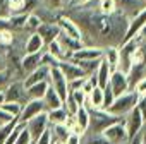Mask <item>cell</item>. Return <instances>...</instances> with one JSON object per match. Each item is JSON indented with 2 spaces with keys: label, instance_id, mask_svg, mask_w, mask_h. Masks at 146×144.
Segmentation results:
<instances>
[{
  "label": "cell",
  "instance_id": "1",
  "mask_svg": "<svg viewBox=\"0 0 146 144\" xmlns=\"http://www.w3.org/2000/svg\"><path fill=\"white\" fill-rule=\"evenodd\" d=\"M69 17L81 28L83 34L86 33L107 46H120L129 24L127 17L120 12L107 16L98 11H86L83 7H79L78 14H72Z\"/></svg>",
  "mask_w": 146,
  "mask_h": 144
},
{
  "label": "cell",
  "instance_id": "2",
  "mask_svg": "<svg viewBox=\"0 0 146 144\" xmlns=\"http://www.w3.org/2000/svg\"><path fill=\"white\" fill-rule=\"evenodd\" d=\"M88 110H90V129L93 130V134H102L107 127L122 120L120 117H115L102 108H88Z\"/></svg>",
  "mask_w": 146,
  "mask_h": 144
},
{
  "label": "cell",
  "instance_id": "3",
  "mask_svg": "<svg viewBox=\"0 0 146 144\" xmlns=\"http://www.w3.org/2000/svg\"><path fill=\"white\" fill-rule=\"evenodd\" d=\"M137 100H139L137 93H134V91H127V93L117 96V98L113 100V103L107 108V112H110V113L115 115V117L124 118V115H127V113L137 105Z\"/></svg>",
  "mask_w": 146,
  "mask_h": 144
},
{
  "label": "cell",
  "instance_id": "4",
  "mask_svg": "<svg viewBox=\"0 0 146 144\" xmlns=\"http://www.w3.org/2000/svg\"><path fill=\"white\" fill-rule=\"evenodd\" d=\"M102 135L110 142V144H127L129 142V134H127V129H125V124H124V118L120 122H115L112 124L110 127H107Z\"/></svg>",
  "mask_w": 146,
  "mask_h": 144
},
{
  "label": "cell",
  "instance_id": "5",
  "mask_svg": "<svg viewBox=\"0 0 146 144\" xmlns=\"http://www.w3.org/2000/svg\"><path fill=\"white\" fill-rule=\"evenodd\" d=\"M48 84L50 88L62 98V101L67 98L69 94V84H67V79L62 72L58 70V67H50V77H48Z\"/></svg>",
  "mask_w": 146,
  "mask_h": 144
},
{
  "label": "cell",
  "instance_id": "6",
  "mask_svg": "<svg viewBox=\"0 0 146 144\" xmlns=\"http://www.w3.org/2000/svg\"><path fill=\"white\" fill-rule=\"evenodd\" d=\"M124 124H125V129H127V134H129V139L141 134L143 127H144V118L139 112L137 106H134L127 115H124Z\"/></svg>",
  "mask_w": 146,
  "mask_h": 144
},
{
  "label": "cell",
  "instance_id": "7",
  "mask_svg": "<svg viewBox=\"0 0 146 144\" xmlns=\"http://www.w3.org/2000/svg\"><path fill=\"white\" fill-rule=\"evenodd\" d=\"M26 129H28V132H29V135H31V139L33 141H36L45 130H48L50 129V122H48V115H46V112H43V113H40V115H36V117H33V118H29L26 124Z\"/></svg>",
  "mask_w": 146,
  "mask_h": 144
},
{
  "label": "cell",
  "instance_id": "8",
  "mask_svg": "<svg viewBox=\"0 0 146 144\" xmlns=\"http://www.w3.org/2000/svg\"><path fill=\"white\" fill-rule=\"evenodd\" d=\"M4 94H5V101H16V103H21L24 105L29 98L26 94V86L23 81H12L5 86L4 89Z\"/></svg>",
  "mask_w": 146,
  "mask_h": 144
},
{
  "label": "cell",
  "instance_id": "9",
  "mask_svg": "<svg viewBox=\"0 0 146 144\" xmlns=\"http://www.w3.org/2000/svg\"><path fill=\"white\" fill-rule=\"evenodd\" d=\"M55 24L58 26V29H60L62 34L83 41V31H81V28H79L74 21H72L69 16H58L57 21H55Z\"/></svg>",
  "mask_w": 146,
  "mask_h": 144
},
{
  "label": "cell",
  "instance_id": "10",
  "mask_svg": "<svg viewBox=\"0 0 146 144\" xmlns=\"http://www.w3.org/2000/svg\"><path fill=\"white\" fill-rule=\"evenodd\" d=\"M55 67H58V70L65 76L67 83H69V81H74V79H81V77H88V76L84 74V70H83L78 63H74L72 60H69V58H67V60H57Z\"/></svg>",
  "mask_w": 146,
  "mask_h": 144
},
{
  "label": "cell",
  "instance_id": "11",
  "mask_svg": "<svg viewBox=\"0 0 146 144\" xmlns=\"http://www.w3.org/2000/svg\"><path fill=\"white\" fill-rule=\"evenodd\" d=\"M108 86H110V89H112V93H113V96L117 98V96H120V94H124V93H127L129 91V81H127V74L125 72H122V70H113L112 74H110V81H108Z\"/></svg>",
  "mask_w": 146,
  "mask_h": 144
},
{
  "label": "cell",
  "instance_id": "12",
  "mask_svg": "<svg viewBox=\"0 0 146 144\" xmlns=\"http://www.w3.org/2000/svg\"><path fill=\"white\" fill-rule=\"evenodd\" d=\"M43 112H46L43 100H28L23 105V112L19 115V122L21 124H26L29 118H33V117H36V115H40Z\"/></svg>",
  "mask_w": 146,
  "mask_h": 144
},
{
  "label": "cell",
  "instance_id": "13",
  "mask_svg": "<svg viewBox=\"0 0 146 144\" xmlns=\"http://www.w3.org/2000/svg\"><path fill=\"white\" fill-rule=\"evenodd\" d=\"M144 24H146V7H144V9H141L136 16H132V19H131V21H129V24H127V31H125V36H124V40H122V43H120V45H124V43L131 41V40L139 33V29H141Z\"/></svg>",
  "mask_w": 146,
  "mask_h": 144
},
{
  "label": "cell",
  "instance_id": "14",
  "mask_svg": "<svg viewBox=\"0 0 146 144\" xmlns=\"http://www.w3.org/2000/svg\"><path fill=\"white\" fill-rule=\"evenodd\" d=\"M103 57V48L100 46H83L81 50L74 52L69 60L72 62H81V60H100Z\"/></svg>",
  "mask_w": 146,
  "mask_h": 144
},
{
  "label": "cell",
  "instance_id": "15",
  "mask_svg": "<svg viewBox=\"0 0 146 144\" xmlns=\"http://www.w3.org/2000/svg\"><path fill=\"white\" fill-rule=\"evenodd\" d=\"M115 5H117V11H120V14H124L127 17V14H137L141 9L146 7V0H113Z\"/></svg>",
  "mask_w": 146,
  "mask_h": 144
},
{
  "label": "cell",
  "instance_id": "16",
  "mask_svg": "<svg viewBox=\"0 0 146 144\" xmlns=\"http://www.w3.org/2000/svg\"><path fill=\"white\" fill-rule=\"evenodd\" d=\"M36 33L41 36L43 43L48 46L52 41H55V40L58 38L60 29H58V26H57L55 22H41V24H40V28L36 29Z\"/></svg>",
  "mask_w": 146,
  "mask_h": 144
},
{
  "label": "cell",
  "instance_id": "17",
  "mask_svg": "<svg viewBox=\"0 0 146 144\" xmlns=\"http://www.w3.org/2000/svg\"><path fill=\"white\" fill-rule=\"evenodd\" d=\"M48 77H50V67L41 63L40 67H36L35 70L29 72L23 83H24V86L28 88V86H31V84H36V83H43V81L48 83Z\"/></svg>",
  "mask_w": 146,
  "mask_h": 144
},
{
  "label": "cell",
  "instance_id": "18",
  "mask_svg": "<svg viewBox=\"0 0 146 144\" xmlns=\"http://www.w3.org/2000/svg\"><path fill=\"white\" fill-rule=\"evenodd\" d=\"M72 117H74V124H76L79 135H83L86 130H90V110H88V106H79Z\"/></svg>",
  "mask_w": 146,
  "mask_h": 144
},
{
  "label": "cell",
  "instance_id": "19",
  "mask_svg": "<svg viewBox=\"0 0 146 144\" xmlns=\"http://www.w3.org/2000/svg\"><path fill=\"white\" fill-rule=\"evenodd\" d=\"M110 74H112V70L108 69V63L102 58L100 60V65H98V69H96V72H95V77H96V84H98V88H105L107 84H108V81H110Z\"/></svg>",
  "mask_w": 146,
  "mask_h": 144
},
{
  "label": "cell",
  "instance_id": "20",
  "mask_svg": "<svg viewBox=\"0 0 146 144\" xmlns=\"http://www.w3.org/2000/svg\"><path fill=\"white\" fill-rule=\"evenodd\" d=\"M43 50H45V43H43L41 36H40L38 33L29 34V38L26 40V45H24L26 55H29V53H38V52H43Z\"/></svg>",
  "mask_w": 146,
  "mask_h": 144
},
{
  "label": "cell",
  "instance_id": "21",
  "mask_svg": "<svg viewBox=\"0 0 146 144\" xmlns=\"http://www.w3.org/2000/svg\"><path fill=\"white\" fill-rule=\"evenodd\" d=\"M102 58L108 63V69L112 72L117 70L119 69V60H120V57H119V46H107V48H103V57Z\"/></svg>",
  "mask_w": 146,
  "mask_h": 144
},
{
  "label": "cell",
  "instance_id": "22",
  "mask_svg": "<svg viewBox=\"0 0 146 144\" xmlns=\"http://www.w3.org/2000/svg\"><path fill=\"white\" fill-rule=\"evenodd\" d=\"M48 88H50V84L46 81L36 83V84H31V86L26 88V94H28L29 100H43V96H45V93H46Z\"/></svg>",
  "mask_w": 146,
  "mask_h": 144
},
{
  "label": "cell",
  "instance_id": "23",
  "mask_svg": "<svg viewBox=\"0 0 146 144\" xmlns=\"http://www.w3.org/2000/svg\"><path fill=\"white\" fill-rule=\"evenodd\" d=\"M43 103H45L46 112H48V110H55V108L64 106L62 98H60V96L52 89V88H48V89H46V93H45V96H43Z\"/></svg>",
  "mask_w": 146,
  "mask_h": 144
},
{
  "label": "cell",
  "instance_id": "24",
  "mask_svg": "<svg viewBox=\"0 0 146 144\" xmlns=\"http://www.w3.org/2000/svg\"><path fill=\"white\" fill-rule=\"evenodd\" d=\"M43 52H45V50H43ZM43 52L24 55V58H23V62H21L23 69H24L26 72H31V70H35L36 67H40V65H41V57H43Z\"/></svg>",
  "mask_w": 146,
  "mask_h": 144
},
{
  "label": "cell",
  "instance_id": "25",
  "mask_svg": "<svg viewBox=\"0 0 146 144\" xmlns=\"http://www.w3.org/2000/svg\"><path fill=\"white\" fill-rule=\"evenodd\" d=\"M46 115H48L50 125H60V124H65V120L69 117V112L64 106H60V108H55V110H48Z\"/></svg>",
  "mask_w": 146,
  "mask_h": 144
},
{
  "label": "cell",
  "instance_id": "26",
  "mask_svg": "<svg viewBox=\"0 0 146 144\" xmlns=\"http://www.w3.org/2000/svg\"><path fill=\"white\" fill-rule=\"evenodd\" d=\"M102 105H103V89L96 86V88L88 94L86 106H88V108H102Z\"/></svg>",
  "mask_w": 146,
  "mask_h": 144
},
{
  "label": "cell",
  "instance_id": "27",
  "mask_svg": "<svg viewBox=\"0 0 146 144\" xmlns=\"http://www.w3.org/2000/svg\"><path fill=\"white\" fill-rule=\"evenodd\" d=\"M46 52L55 58V60H67L69 58V53L64 50V46L58 43V40H55V41H52L50 45H48V48H46Z\"/></svg>",
  "mask_w": 146,
  "mask_h": 144
},
{
  "label": "cell",
  "instance_id": "28",
  "mask_svg": "<svg viewBox=\"0 0 146 144\" xmlns=\"http://www.w3.org/2000/svg\"><path fill=\"white\" fill-rule=\"evenodd\" d=\"M0 108H2L4 112H7L9 115L16 117V118H19V115L23 112V105L21 103H16V101H4L2 105H0Z\"/></svg>",
  "mask_w": 146,
  "mask_h": 144
},
{
  "label": "cell",
  "instance_id": "29",
  "mask_svg": "<svg viewBox=\"0 0 146 144\" xmlns=\"http://www.w3.org/2000/svg\"><path fill=\"white\" fill-rule=\"evenodd\" d=\"M96 11L102 12V14H107V16H112V14L119 12L113 0H98V9Z\"/></svg>",
  "mask_w": 146,
  "mask_h": 144
},
{
  "label": "cell",
  "instance_id": "30",
  "mask_svg": "<svg viewBox=\"0 0 146 144\" xmlns=\"http://www.w3.org/2000/svg\"><path fill=\"white\" fill-rule=\"evenodd\" d=\"M52 137L53 139H58V141H64L65 142V139L70 135V130L64 125V124H60V125H52Z\"/></svg>",
  "mask_w": 146,
  "mask_h": 144
},
{
  "label": "cell",
  "instance_id": "31",
  "mask_svg": "<svg viewBox=\"0 0 146 144\" xmlns=\"http://www.w3.org/2000/svg\"><path fill=\"white\" fill-rule=\"evenodd\" d=\"M17 118L16 120H12V122H9V124H5V125H0V144H5V141H7V137L11 135V132L14 130V127L17 125Z\"/></svg>",
  "mask_w": 146,
  "mask_h": 144
},
{
  "label": "cell",
  "instance_id": "32",
  "mask_svg": "<svg viewBox=\"0 0 146 144\" xmlns=\"http://www.w3.org/2000/svg\"><path fill=\"white\" fill-rule=\"evenodd\" d=\"M41 22H43V19H41L36 12H31V14H28V17H26V28H29L33 33H36V29L40 28Z\"/></svg>",
  "mask_w": 146,
  "mask_h": 144
},
{
  "label": "cell",
  "instance_id": "33",
  "mask_svg": "<svg viewBox=\"0 0 146 144\" xmlns=\"http://www.w3.org/2000/svg\"><path fill=\"white\" fill-rule=\"evenodd\" d=\"M69 93H70L72 100H74V103H76L78 106H86V100H88V96L84 94L83 89H74V91H69Z\"/></svg>",
  "mask_w": 146,
  "mask_h": 144
},
{
  "label": "cell",
  "instance_id": "34",
  "mask_svg": "<svg viewBox=\"0 0 146 144\" xmlns=\"http://www.w3.org/2000/svg\"><path fill=\"white\" fill-rule=\"evenodd\" d=\"M113 100H115V96H113V93H112L110 86L107 84V86L103 88V105H102V110H107V108L113 103Z\"/></svg>",
  "mask_w": 146,
  "mask_h": 144
},
{
  "label": "cell",
  "instance_id": "35",
  "mask_svg": "<svg viewBox=\"0 0 146 144\" xmlns=\"http://www.w3.org/2000/svg\"><path fill=\"white\" fill-rule=\"evenodd\" d=\"M31 142H33V139H31V135H29V132H28V129H26V125H24V127L21 129L17 139L14 141V144H31Z\"/></svg>",
  "mask_w": 146,
  "mask_h": 144
},
{
  "label": "cell",
  "instance_id": "36",
  "mask_svg": "<svg viewBox=\"0 0 146 144\" xmlns=\"http://www.w3.org/2000/svg\"><path fill=\"white\" fill-rule=\"evenodd\" d=\"M40 4H41V0H24V4H23V14L35 12V9H38Z\"/></svg>",
  "mask_w": 146,
  "mask_h": 144
},
{
  "label": "cell",
  "instance_id": "37",
  "mask_svg": "<svg viewBox=\"0 0 146 144\" xmlns=\"http://www.w3.org/2000/svg\"><path fill=\"white\" fill-rule=\"evenodd\" d=\"M132 91H134V93H137V96H143V94H146V76H144V77H141V79H139V81L134 84Z\"/></svg>",
  "mask_w": 146,
  "mask_h": 144
},
{
  "label": "cell",
  "instance_id": "38",
  "mask_svg": "<svg viewBox=\"0 0 146 144\" xmlns=\"http://www.w3.org/2000/svg\"><path fill=\"white\" fill-rule=\"evenodd\" d=\"M12 40H14L12 31H9V29H2V31H0V45H11Z\"/></svg>",
  "mask_w": 146,
  "mask_h": 144
},
{
  "label": "cell",
  "instance_id": "39",
  "mask_svg": "<svg viewBox=\"0 0 146 144\" xmlns=\"http://www.w3.org/2000/svg\"><path fill=\"white\" fill-rule=\"evenodd\" d=\"M86 144H110L102 134H91L88 139H86Z\"/></svg>",
  "mask_w": 146,
  "mask_h": 144
},
{
  "label": "cell",
  "instance_id": "40",
  "mask_svg": "<svg viewBox=\"0 0 146 144\" xmlns=\"http://www.w3.org/2000/svg\"><path fill=\"white\" fill-rule=\"evenodd\" d=\"M35 144H52V130L48 129V130H45L36 141H33Z\"/></svg>",
  "mask_w": 146,
  "mask_h": 144
},
{
  "label": "cell",
  "instance_id": "41",
  "mask_svg": "<svg viewBox=\"0 0 146 144\" xmlns=\"http://www.w3.org/2000/svg\"><path fill=\"white\" fill-rule=\"evenodd\" d=\"M134 40L137 41V45H139L141 48H144V46H146V24L139 29V33L134 36Z\"/></svg>",
  "mask_w": 146,
  "mask_h": 144
},
{
  "label": "cell",
  "instance_id": "42",
  "mask_svg": "<svg viewBox=\"0 0 146 144\" xmlns=\"http://www.w3.org/2000/svg\"><path fill=\"white\" fill-rule=\"evenodd\" d=\"M11 83V72L9 70H0V91L5 89V86Z\"/></svg>",
  "mask_w": 146,
  "mask_h": 144
},
{
  "label": "cell",
  "instance_id": "43",
  "mask_svg": "<svg viewBox=\"0 0 146 144\" xmlns=\"http://www.w3.org/2000/svg\"><path fill=\"white\" fill-rule=\"evenodd\" d=\"M93 0H67V7L69 9H76V7H84L88 4H91Z\"/></svg>",
  "mask_w": 146,
  "mask_h": 144
},
{
  "label": "cell",
  "instance_id": "44",
  "mask_svg": "<svg viewBox=\"0 0 146 144\" xmlns=\"http://www.w3.org/2000/svg\"><path fill=\"white\" fill-rule=\"evenodd\" d=\"M84 81H86V77H81V79H74V81H69V83H67V84H69V91L81 89V88H83V84H84Z\"/></svg>",
  "mask_w": 146,
  "mask_h": 144
},
{
  "label": "cell",
  "instance_id": "45",
  "mask_svg": "<svg viewBox=\"0 0 146 144\" xmlns=\"http://www.w3.org/2000/svg\"><path fill=\"white\" fill-rule=\"evenodd\" d=\"M137 108H139V112H141V115H143V118L146 120V94H143V96H139V100H137V105H136Z\"/></svg>",
  "mask_w": 146,
  "mask_h": 144
},
{
  "label": "cell",
  "instance_id": "46",
  "mask_svg": "<svg viewBox=\"0 0 146 144\" xmlns=\"http://www.w3.org/2000/svg\"><path fill=\"white\" fill-rule=\"evenodd\" d=\"M12 120H16V117L9 115L7 112H4L2 108H0V125H5V124H9V122H12ZM17 120H19V118H17Z\"/></svg>",
  "mask_w": 146,
  "mask_h": 144
},
{
  "label": "cell",
  "instance_id": "47",
  "mask_svg": "<svg viewBox=\"0 0 146 144\" xmlns=\"http://www.w3.org/2000/svg\"><path fill=\"white\" fill-rule=\"evenodd\" d=\"M65 144H81V135H79V134H74V132H70V135L65 139Z\"/></svg>",
  "mask_w": 146,
  "mask_h": 144
},
{
  "label": "cell",
  "instance_id": "48",
  "mask_svg": "<svg viewBox=\"0 0 146 144\" xmlns=\"http://www.w3.org/2000/svg\"><path fill=\"white\" fill-rule=\"evenodd\" d=\"M43 2L48 5V9H60L62 7V4H64V0H43Z\"/></svg>",
  "mask_w": 146,
  "mask_h": 144
},
{
  "label": "cell",
  "instance_id": "49",
  "mask_svg": "<svg viewBox=\"0 0 146 144\" xmlns=\"http://www.w3.org/2000/svg\"><path fill=\"white\" fill-rule=\"evenodd\" d=\"M127 144H143V141H141V134H137V135H134V137H131Z\"/></svg>",
  "mask_w": 146,
  "mask_h": 144
},
{
  "label": "cell",
  "instance_id": "50",
  "mask_svg": "<svg viewBox=\"0 0 146 144\" xmlns=\"http://www.w3.org/2000/svg\"><path fill=\"white\" fill-rule=\"evenodd\" d=\"M4 101H5V94H4V89H2L0 91V105H2Z\"/></svg>",
  "mask_w": 146,
  "mask_h": 144
},
{
  "label": "cell",
  "instance_id": "51",
  "mask_svg": "<svg viewBox=\"0 0 146 144\" xmlns=\"http://www.w3.org/2000/svg\"><path fill=\"white\" fill-rule=\"evenodd\" d=\"M52 144H65V142H64V141H58V139H53V137H52Z\"/></svg>",
  "mask_w": 146,
  "mask_h": 144
},
{
  "label": "cell",
  "instance_id": "52",
  "mask_svg": "<svg viewBox=\"0 0 146 144\" xmlns=\"http://www.w3.org/2000/svg\"><path fill=\"white\" fill-rule=\"evenodd\" d=\"M141 141H143V144H146V130L141 132Z\"/></svg>",
  "mask_w": 146,
  "mask_h": 144
},
{
  "label": "cell",
  "instance_id": "53",
  "mask_svg": "<svg viewBox=\"0 0 146 144\" xmlns=\"http://www.w3.org/2000/svg\"><path fill=\"white\" fill-rule=\"evenodd\" d=\"M31 144H35V142H31Z\"/></svg>",
  "mask_w": 146,
  "mask_h": 144
}]
</instances>
